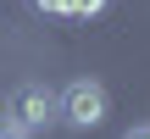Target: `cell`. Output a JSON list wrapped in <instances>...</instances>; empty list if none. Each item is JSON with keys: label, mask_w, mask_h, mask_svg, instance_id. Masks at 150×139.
I'll return each instance as SVG.
<instances>
[{"label": "cell", "mask_w": 150, "mask_h": 139, "mask_svg": "<svg viewBox=\"0 0 150 139\" xmlns=\"http://www.w3.org/2000/svg\"><path fill=\"white\" fill-rule=\"evenodd\" d=\"M56 117H61V95H56L50 84H39V78L11 84V95H6V123H11V128H22V134H45Z\"/></svg>", "instance_id": "1"}, {"label": "cell", "mask_w": 150, "mask_h": 139, "mask_svg": "<svg viewBox=\"0 0 150 139\" xmlns=\"http://www.w3.org/2000/svg\"><path fill=\"white\" fill-rule=\"evenodd\" d=\"M106 111H111L106 84H95V78H72V84L61 89V123H72V128H100Z\"/></svg>", "instance_id": "2"}, {"label": "cell", "mask_w": 150, "mask_h": 139, "mask_svg": "<svg viewBox=\"0 0 150 139\" xmlns=\"http://www.w3.org/2000/svg\"><path fill=\"white\" fill-rule=\"evenodd\" d=\"M106 0H72V17H100Z\"/></svg>", "instance_id": "3"}, {"label": "cell", "mask_w": 150, "mask_h": 139, "mask_svg": "<svg viewBox=\"0 0 150 139\" xmlns=\"http://www.w3.org/2000/svg\"><path fill=\"white\" fill-rule=\"evenodd\" d=\"M39 11H50V17H72V0H39Z\"/></svg>", "instance_id": "4"}, {"label": "cell", "mask_w": 150, "mask_h": 139, "mask_svg": "<svg viewBox=\"0 0 150 139\" xmlns=\"http://www.w3.org/2000/svg\"><path fill=\"white\" fill-rule=\"evenodd\" d=\"M0 139H33V134H22V128H11V123H6V128H0Z\"/></svg>", "instance_id": "5"}, {"label": "cell", "mask_w": 150, "mask_h": 139, "mask_svg": "<svg viewBox=\"0 0 150 139\" xmlns=\"http://www.w3.org/2000/svg\"><path fill=\"white\" fill-rule=\"evenodd\" d=\"M122 139H150V128H128V134H122Z\"/></svg>", "instance_id": "6"}]
</instances>
